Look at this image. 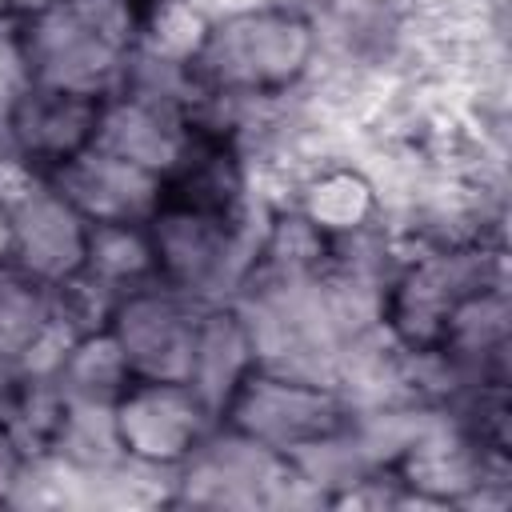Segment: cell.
Listing matches in <instances>:
<instances>
[{
	"mask_svg": "<svg viewBox=\"0 0 512 512\" xmlns=\"http://www.w3.org/2000/svg\"><path fill=\"white\" fill-rule=\"evenodd\" d=\"M100 116H104V96L48 88V84H20V92L8 100L4 124L16 156L36 176L48 180L96 144Z\"/></svg>",
	"mask_w": 512,
	"mask_h": 512,
	"instance_id": "5b68a950",
	"label": "cell"
},
{
	"mask_svg": "<svg viewBox=\"0 0 512 512\" xmlns=\"http://www.w3.org/2000/svg\"><path fill=\"white\" fill-rule=\"evenodd\" d=\"M212 412L180 380H128L112 400V428L120 456L144 464H184L204 440Z\"/></svg>",
	"mask_w": 512,
	"mask_h": 512,
	"instance_id": "8992f818",
	"label": "cell"
},
{
	"mask_svg": "<svg viewBox=\"0 0 512 512\" xmlns=\"http://www.w3.org/2000/svg\"><path fill=\"white\" fill-rule=\"evenodd\" d=\"M72 396L56 372H16L0 380V444L20 460H40L60 448Z\"/></svg>",
	"mask_w": 512,
	"mask_h": 512,
	"instance_id": "9c48e42d",
	"label": "cell"
},
{
	"mask_svg": "<svg viewBox=\"0 0 512 512\" xmlns=\"http://www.w3.org/2000/svg\"><path fill=\"white\" fill-rule=\"evenodd\" d=\"M0 212H4L0 256L8 260L12 272L52 292L84 276L92 224L64 200V192L52 180L32 176V184H24L20 192L0 196Z\"/></svg>",
	"mask_w": 512,
	"mask_h": 512,
	"instance_id": "7a4b0ae2",
	"label": "cell"
},
{
	"mask_svg": "<svg viewBox=\"0 0 512 512\" xmlns=\"http://www.w3.org/2000/svg\"><path fill=\"white\" fill-rule=\"evenodd\" d=\"M220 420L240 436L280 456H292L296 448L340 432L352 416H344V404L328 384L256 364L220 412Z\"/></svg>",
	"mask_w": 512,
	"mask_h": 512,
	"instance_id": "3957f363",
	"label": "cell"
},
{
	"mask_svg": "<svg viewBox=\"0 0 512 512\" xmlns=\"http://www.w3.org/2000/svg\"><path fill=\"white\" fill-rule=\"evenodd\" d=\"M256 364L260 356H256V340L244 312L224 304H204L196 324V344H192V368L184 380L200 396V404L212 416H220Z\"/></svg>",
	"mask_w": 512,
	"mask_h": 512,
	"instance_id": "ba28073f",
	"label": "cell"
},
{
	"mask_svg": "<svg viewBox=\"0 0 512 512\" xmlns=\"http://www.w3.org/2000/svg\"><path fill=\"white\" fill-rule=\"evenodd\" d=\"M56 380L64 384V392L72 400H92V404H112L128 380H132V368L116 344V336L108 328H92L84 336H76L68 344V352H60L56 360Z\"/></svg>",
	"mask_w": 512,
	"mask_h": 512,
	"instance_id": "30bf717a",
	"label": "cell"
},
{
	"mask_svg": "<svg viewBox=\"0 0 512 512\" xmlns=\"http://www.w3.org/2000/svg\"><path fill=\"white\" fill-rule=\"evenodd\" d=\"M200 308V300L160 280L136 284L112 300L108 332L116 336L136 380H188Z\"/></svg>",
	"mask_w": 512,
	"mask_h": 512,
	"instance_id": "277c9868",
	"label": "cell"
},
{
	"mask_svg": "<svg viewBox=\"0 0 512 512\" xmlns=\"http://www.w3.org/2000/svg\"><path fill=\"white\" fill-rule=\"evenodd\" d=\"M356 4H364V8H392V4H400V0H356Z\"/></svg>",
	"mask_w": 512,
	"mask_h": 512,
	"instance_id": "7c38bea8",
	"label": "cell"
},
{
	"mask_svg": "<svg viewBox=\"0 0 512 512\" xmlns=\"http://www.w3.org/2000/svg\"><path fill=\"white\" fill-rule=\"evenodd\" d=\"M48 180L88 224H148V216L160 204L156 172L120 160L96 144Z\"/></svg>",
	"mask_w": 512,
	"mask_h": 512,
	"instance_id": "52a82bcc",
	"label": "cell"
},
{
	"mask_svg": "<svg viewBox=\"0 0 512 512\" xmlns=\"http://www.w3.org/2000/svg\"><path fill=\"white\" fill-rule=\"evenodd\" d=\"M316 24L288 4L232 12L204 28L188 56L192 88L220 100H268L300 84L316 60Z\"/></svg>",
	"mask_w": 512,
	"mask_h": 512,
	"instance_id": "6da1fadb",
	"label": "cell"
},
{
	"mask_svg": "<svg viewBox=\"0 0 512 512\" xmlns=\"http://www.w3.org/2000/svg\"><path fill=\"white\" fill-rule=\"evenodd\" d=\"M296 212H304L324 236L340 240L376 216V188L352 168H328L308 180Z\"/></svg>",
	"mask_w": 512,
	"mask_h": 512,
	"instance_id": "8fae6325",
	"label": "cell"
}]
</instances>
